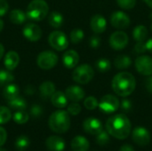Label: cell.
<instances>
[{
    "instance_id": "obj_24",
    "label": "cell",
    "mask_w": 152,
    "mask_h": 151,
    "mask_svg": "<svg viewBox=\"0 0 152 151\" xmlns=\"http://www.w3.org/2000/svg\"><path fill=\"white\" fill-rule=\"evenodd\" d=\"M19 93H20V89L17 85L8 84L3 91V95L7 101H11V100L18 97Z\"/></svg>"
},
{
    "instance_id": "obj_11",
    "label": "cell",
    "mask_w": 152,
    "mask_h": 151,
    "mask_svg": "<svg viewBox=\"0 0 152 151\" xmlns=\"http://www.w3.org/2000/svg\"><path fill=\"white\" fill-rule=\"evenodd\" d=\"M110 23L116 28L124 29L130 26L131 20L126 12H124L122 11H117L111 14Z\"/></svg>"
},
{
    "instance_id": "obj_21",
    "label": "cell",
    "mask_w": 152,
    "mask_h": 151,
    "mask_svg": "<svg viewBox=\"0 0 152 151\" xmlns=\"http://www.w3.org/2000/svg\"><path fill=\"white\" fill-rule=\"evenodd\" d=\"M51 101L54 107L58 109H63L68 104V98L64 93L61 91H55L51 97Z\"/></svg>"
},
{
    "instance_id": "obj_35",
    "label": "cell",
    "mask_w": 152,
    "mask_h": 151,
    "mask_svg": "<svg viewBox=\"0 0 152 151\" xmlns=\"http://www.w3.org/2000/svg\"><path fill=\"white\" fill-rule=\"evenodd\" d=\"M96 142L101 146H105L110 142V133L107 131H101L96 134Z\"/></svg>"
},
{
    "instance_id": "obj_6",
    "label": "cell",
    "mask_w": 152,
    "mask_h": 151,
    "mask_svg": "<svg viewBox=\"0 0 152 151\" xmlns=\"http://www.w3.org/2000/svg\"><path fill=\"white\" fill-rule=\"evenodd\" d=\"M37 65L42 69H51L54 68L58 62V56L52 51H44L39 53L37 60Z\"/></svg>"
},
{
    "instance_id": "obj_27",
    "label": "cell",
    "mask_w": 152,
    "mask_h": 151,
    "mask_svg": "<svg viewBox=\"0 0 152 151\" xmlns=\"http://www.w3.org/2000/svg\"><path fill=\"white\" fill-rule=\"evenodd\" d=\"M26 19V13L19 9H14L10 12V20L14 24H22L23 22H25Z\"/></svg>"
},
{
    "instance_id": "obj_38",
    "label": "cell",
    "mask_w": 152,
    "mask_h": 151,
    "mask_svg": "<svg viewBox=\"0 0 152 151\" xmlns=\"http://www.w3.org/2000/svg\"><path fill=\"white\" fill-rule=\"evenodd\" d=\"M81 106L77 102H72L68 106V112L72 116H77L81 112Z\"/></svg>"
},
{
    "instance_id": "obj_12",
    "label": "cell",
    "mask_w": 152,
    "mask_h": 151,
    "mask_svg": "<svg viewBox=\"0 0 152 151\" xmlns=\"http://www.w3.org/2000/svg\"><path fill=\"white\" fill-rule=\"evenodd\" d=\"M132 137L134 142L141 147L147 146L151 139L150 132L144 127H136L132 133Z\"/></svg>"
},
{
    "instance_id": "obj_45",
    "label": "cell",
    "mask_w": 152,
    "mask_h": 151,
    "mask_svg": "<svg viewBox=\"0 0 152 151\" xmlns=\"http://www.w3.org/2000/svg\"><path fill=\"white\" fill-rule=\"evenodd\" d=\"M145 85H146V88H147L148 92L152 93V75L147 78V80L145 82Z\"/></svg>"
},
{
    "instance_id": "obj_4",
    "label": "cell",
    "mask_w": 152,
    "mask_h": 151,
    "mask_svg": "<svg viewBox=\"0 0 152 151\" xmlns=\"http://www.w3.org/2000/svg\"><path fill=\"white\" fill-rule=\"evenodd\" d=\"M49 12V6L45 0H32L27 8V17L35 21L44 20Z\"/></svg>"
},
{
    "instance_id": "obj_32",
    "label": "cell",
    "mask_w": 152,
    "mask_h": 151,
    "mask_svg": "<svg viewBox=\"0 0 152 151\" xmlns=\"http://www.w3.org/2000/svg\"><path fill=\"white\" fill-rule=\"evenodd\" d=\"M12 118V113L11 110L4 107L0 106V125H4L8 123Z\"/></svg>"
},
{
    "instance_id": "obj_20",
    "label": "cell",
    "mask_w": 152,
    "mask_h": 151,
    "mask_svg": "<svg viewBox=\"0 0 152 151\" xmlns=\"http://www.w3.org/2000/svg\"><path fill=\"white\" fill-rule=\"evenodd\" d=\"M89 142L84 136H76L71 141V149L73 151H88Z\"/></svg>"
},
{
    "instance_id": "obj_40",
    "label": "cell",
    "mask_w": 152,
    "mask_h": 151,
    "mask_svg": "<svg viewBox=\"0 0 152 151\" xmlns=\"http://www.w3.org/2000/svg\"><path fill=\"white\" fill-rule=\"evenodd\" d=\"M120 109L122 111L127 113V112H130L132 110V108H133V104H132V101L128 99H124L122 100V101L120 102V105H119Z\"/></svg>"
},
{
    "instance_id": "obj_43",
    "label": "cell",
    "mask_w": 152,
    "mask_h": 151,
    "mask_svg": "<svg viewBox=\"0 0 152 151\" xmlns=\"http://www.w3.org/2000/svg\"><path fill=\"white\" fill-rule=\"evenodd\" d=\"M9 8V4L6 2V0H0V17L4 16Z\"/></svg>"
},
{
    "instance_id": "obj_25",
    "label": "cell",
    "mask_w": 152,
    "mask_h": 151,
    "mask_svg": "<svg viewBox=\"0 0 152 151\" xmlns=\"http://www.w3.org/2000/svg\"><path fill=\"white\" fill-rule=\"evenodd\" d=\"M114 65L118 69H125L132 65V59L126 54H121L116 57L114 61Z\"/></svg>"
},
{
    "instance_id": "obj_17",
    "label": "cell",
    "mask_w": 152,
    "mask_h": 151,
    "mask_svg": "<svg viewBox=\"0 0 152 151\" xmlns=\"http://www.w3.org/2000/svg\"><path fill=\"white\" fill-rule=\"evenodd\" d=\"M45 146L49 151H63L65 149V142L62 138L53 135L46 139Z\"/></svg>"
},
{
    "instance_id": "obj_37",
    "label": "cell",
    "mask_w": 152,
    "mask_h": 151,
    "mask_svg": "<svg viewBox=\"0 0 152 151\" xmlns=\"http://www.w3.org/2000/svg\"><path fill=\"white\" fill-rule=\"evenodd\" d=\"M117 4L124 10H132L136 4V0H117Z\"/></svg>"
},
{
    "instance_id": "obj_47",
    "label": "cell",
    "mask_w": 152,
    "mask_h": 151,
    "mask_svg": "<svg viewBox=\"0 0 152 151\" xmlns=\"http://www.w3.org/2000/svg\"><path fill=\"white\" fill-rule=\"evenodd\" d=\"M35 92H36V90H35V88H34L32 85H28V86H27L26 89H25V93H26L27 94H29V95L33 94Z\"/></svg>"
},
{
    "instance_id": "obj_30",
    "label": "cell",
    "mask_w": 152,
    "mask_h": 151,
    "mask_svg": "<svg viewBox=\"0 0 152 151\" xmlns=\"http://www.w3.org/2000/svg\"><path fill=\"white\" fill-rule=\"evenodd\" d=\"M12 118H13V121L16 124L23 125V124H26L28 122V115L24 110H17L13 114Z\"/></svg>"
},
{
    "instance_id": "obj_44",
    "label": "cell",
    "mask_w": 152,
    "mask_h": 151,
    "mask_svg": "<svg viewBox=\"0 0 152 151\" xmlns=\"http://www.w3.org/2000/svg\"><path fill=\"white\" fill-rule=\"evenodd\" d=\"M6 139H7V133H6V131L0 126V147L3 146L5 142H6Z\"/></svg>"
},
{
    "instance_id": "obj_22",
    "label": "cell",
    "mask_w": 152,
    "mask_h": 151,
    "mask_svg": "<svg viewBox=\"0 0 152 151\" xmlns=\"http://www.w3.org/2000/svg\"><path fill=\"white\" fill-rule=\"evenodd\" d=\"M39 92L42 98L44 99L51 98L52 95L55 93V85L51 81H45L40 85Z\"/></svg>"
},
{
    "instance_id": "obj_53",
    "label": "cell",
    "mask_w": 152,
    "mask_h": 151,
    "mask_svg": "<svg viewBox=\"0 0 152 151\" xmlns=\"http://www.w3.org/2000/svg\"><path fill=\"white\" fill-rule=\"evenodd\" d=\"M151 20H152V13L151 14ZM151 31H152V21H151Z\"/></svg>"
},
{
    "instance_id": "obj_16",
    "label": "cell",
    "mask_w": 152,
    "mask_h": 151,
    "mask_svg": "<svg viewBox=\"0 0 152 151\" xmlns=\"http://www.w3.org/2000/svg\"><path fill=\"white\" fill-rule=\"evenodd\" d=\"M65 94L68 100L71 101L72 102H78L84 99L86 93L84 89L78 85H70L66 89Z\"/></svg>"
},
{
    "instance_id": "obj_46",
    "label": "cell",
    "mask_w": 152,
    "mask_h": 151,
    "mask_svg": "<svg viewBox=\"0 0 152 151\" xmlns=\"http://www.w3.org/2000/svg\"><path fill=\"white\" fill-rule=\"evenodd\" d=\"M119 151H134V148H133L131 145H129V144H125V145H123V146L120 148Z\"/></svg>"
},
{
    "instance_id": "obj_10",
    "label": "cell",
    "mask_w": 152,
    "mask_h": 151,
    "mask_svg": "<svg viewBox=\"0 0 152 151\" xmlns=\"http://www.w3.org/2000/svg\"><path fill=\"white\" fill-rule=\"evenodd\" d=\"M136 70L142 76L150 77L152 75V58L148 55L139 56L134 62Z\"/></svg>"
},
{
    "instance_id": "obj_14",
    "label": "cell",
    "mask_w": 152,
    "mask_h": 151,
    "mask_svg": "<svg viewBox=\"0 0 152 151\" xmlns=\"http://www.w3.org/2000/svg\"><path fill=\"white\" fill-rule=\"evenodd\" d=\"M83 128L87 133L91 135H96L103 130L102 122L95 117L86 118L83 123Z\"/></svg>"
},
{
    "instance_id": "obj_50",
    "label": "cell",
    "mask_w": 152,
    "mask_h": 151,
    "mask_svg": "<svg viewBox=\"0 0 152 151\" xmlns=\"http://www.w3.org/2000/svg\"><path fill=\"white\" fill-rule=\"evenodd\" d=\"M144 2L146 3V4L152 9V0H144Z\"/></svg>"
},
{
    "instance_id": "obj_41",
    "label": "cell",
    "mask_w": 152,
    "mask_h": 151,
    "mask_svg": "<svg viewBox=\"0 0 152 151\" xmlns=\"http://www.w3.org/2000/svg\"><path fill=\"white\" fill-rule=\"evenodd\" d=\"M89 44L92 48H98L101 44V37L97 35L92 36L89 39Z\"/></svg>"
},
{
    "instance_id": "obj_5",
    "label": "cell",
    "mask_w": 152,
    "mask_h": 151,
    "mask_svg": "<svg viewBox=\"0 0 152 151\" xmlns=\"http://www.w3.org/2000/svg\"><path fill=\"white\" fill-rule=\"evenodd\" d=\"M94 77V69L89 64H81L77 66L73 73L72 78L75 82L81 85L88 84Z\"/></svg>"
},
{
    "instance_id": "obj_52",
    "label": "cell",
    "mask_w": 152,
    "mask_h": 151,
    "mask_svg": "<svg viewBox=\"0 0 152 151\" xmlns=\"http://www.w3.org/2000/svg\"><path fill=\"white\" fill-rule=\"evenodd\" d=\"M0 151H6V150H5L4 149H3V148H2V146H1V147H0Z\"/></svg>"
},
{
    "instance_id": "obj_9",
    "label": "cell",
    "mask_w": 152,
    "mask_h": 151,
    "mask_svg": "<svg viewBox=\"0 0 152 151\" xmlns=\"http://www.w3.org/2000/svg\"><path fill=\"white\" fill-rule=\"evenodd\" d=\"M119 100L116 96L112 94H106L101 99L98 107L102 112L110 114L115 112L119 108Z\"/></svg>"
},
{
    "instance_id": "obj_18",
    "label": "cell",
    "mask_w": 152,
    "mask_h": 151,
    "mask_svg": "<svg viewBox=\"0 0 152 151\" xmlns=\"http://www.w3.org/2000/svg\"><path fill=\"white\" fill-rule=\"evenodd\" d=\"M79 61V55L75 50H69L64 53L62 56L63 65L68 69H73L77 67Z\"/></svg>"
},
{
    "instance_id": "obj_39",
    "label": "cell",
    "mask_w": 152,
    "mask_h": 151,
    "mask_svg": "<svg viewBox=\"0 0 152 151\" xmlns=\"http://www.w3.org/2000/svg\"><path fill=\"white\" fill-rule=\"evenodd\" d=\"M30 114L34 118H38L43 114V108L38 104H34L30 109Z\"/></svg>"
},
{
    "instance_id": "obj_19",
    "label": "cell",
    "mask_w": 152,
    "mask_h": 151,
    "mask_svg": "<svg viewBox=\"0 0 152 151\" xmlns=\"http://www.w3.org/2000/svg\"><path fill=\"white\" fill-rule=\"evenodd\" d=\"M20 62V56L14 51H9L4 56V66L8 70H13Z\"/></svg>"
},
{
    "instance_id": "obj_48",
    "label": "cell",
    "mask_w": 152,
    "mask_h": 151,
    "mask_svg": "<svg viewBox=\"0 0 152 151\" xmlns=\"http://www.w3.org/2000/svg\"><path fill=\"white\" fill-rule=\"evenodd\" d=\"M146 47H147V51L152 54V38H150L146 42Z\"/></svg>"
},
{
    "instance_id": "obj_51",
    "label": "cell",
    "mask_w": 152,
    "mask_h": 151,
    "mask_svg": "<svg viewBox=\"0 0 152 151\" xmlns=\"http://www.w3.org/2000/svg\"><path fill=\"white\" fill-rule=\"evenodd\" d=\"M3 28H4V21L0 19V32L2 31Z\"/></svg>"
},
{
    "instance_id": "obj_7",
    "label": "cell",
    "mask_w": 152,
    "mask_h": 151,
    "mask_svg": "<svg viewBox=\"0 0 152 151\" xmlns=\"http://www.w3.org/2000/svg\"><path fill=\"white\" fill-rule=\"evenodd\" d=\"M48 42L50 45L56 51H64L69 46L67 36L60 30L53 31L48 37Z\"/></svg>"
},
{
    "instance_id": "obj_3",
    "label": "cell",
    "mask_w": 152,
    "mask_h": 151,
    "mask_svg": "<svg viewBox=\"0 0 152 151\" xmlns=\"http://www.w3.org/2000/svg\"><path fill=\"white\" fill-rule=\"evenodd\" d=\"M48 125L50 129L57 133H64L70 127V117L68 111L57 110L49 118Z\"/></svg>"
},
{
    "instance_id": "obj_33",
    "label": "cell",
    "mask_w": 152,
    "mask_h": 151,
    "mask_svg": "<svg viewBox=\"0 0 152 151\" xmlns=\"http://www.w3.org/2000/svg\"><path fill=\"white\" fill-rule=\"evenodd\" d=\"M85 36V33L81 28H74L70 32V40L73 44H77L80 43Z\"/></svg>"
},
{
    "instance_id": "obj_1",
    "label": "cell",
    "mask_w": 152,
    "mask_h": 151,
    "mask_svg": "<svg viewBox=\"0 0 152 151\" xmlns=\"http://www.w3.org/2000/svg\"><path fill=\"white\" fill-rule=\"evenodd\" d=\"M106 131L118 140L126 139L131 132V122L125 114L114 115L107 120Z\"/></svg>"
},
{
    "instance_id": "obj_29",
    "label": "cell",
    "mask_w": 152,
    "mask_h": 151,
    "mask_svg": "<svg viewBox=\"0 0 152 151\" xmlns=\"http://www.w3.org/2000/svg\"><path fill=\"white\" fill-rule=\"evenodd\" d=\"M8 105L10 106V108L15 110H25V109L27 108L26 101L19 96L11 101H8Z\"/></svg>"
},
{
    "instance_id": "obj_26",
    "label": "cell",
    "mask_w": 152,
    "mask_h": 151,
    "mask_svg": "<svg viewBox=\"0 0 152 151\" xmlns=\"http://www.w3.org/2000/svg\"><path fill=\"white\" fill-rule=\"evenodd\" d=\"M63 21H64V18L62 14L59 12H52L48 16V22L54 28H58L61 27Z\"/></svg>"
},
{
    "instance_id": "obj_13",
    "label": "cell",
    "mask_w": 152,
    "mask_h": 151,
    "mask_svg": "<svg viewBox=\"0 0 152 151\" xmlns=\"http://www.w3.org/2000/svg\"><path fill=\"white\" fill-rule=\"evenodd\" d=\"M23 36L29 41L35 42L41 38L42 30L40 27L35 23H28L23 28Z\"/></svg>"
},
{
    "instance_id": "obj_34",
    "label": "cell",
    "mask_w": 152,
    "mask_h": 151,
    "mask_svg": "<svg viewBox=\"0 0 152 151\" xmlns=\"http://www.w3.org/2000/svg\"><path fill=\"white\" fill-rule=\"evenodd\" d=\"M29 146V139L25 135L19 136L15 141V147L20 150H23Z\"/></svg>"
},
{
    "instance_id": "obj_42",
    "label": "cell",
    "mask_w": 152,
    "mask_h": 151,
    "mask_svg": "<svg viewBox=\"0 0 152 151\" xmlns=\"http://www.w3.org/2000/svg\"><path fill=\"white\" fill-rule=\"evenodd\" d=\"M134 52L136 53H144L147 52V47H146V43L144 42H137L134 45Z\"/></svg>"
},
{
    "instance_id": "obj_23",
    "label": "cell",
    "mask_w": 152,
    "mask_h": 151,
    "mask_svg": "<svg viewBox=\"0 0 152 151\" xmlns=\"http://www.w3.org/2000/svg\"><path fill=\"white\" fill-rule=\"evenodd\" d=\"M148 35V29L143 25H138L133 30V37L136 42H144L147 39Z\"/></svg>"
},
{
    "instance_id": "obj_8",
    "label": "cell",
    "mask_w": 152,
    "mask_h": 151,
    "mask_svg": "<svg viewBox=\"0 0 152 151\" xmlns=\"http://www.w3.org/2000/svg\"><path fill=\"white\" fill-rule=\"evenodd\" d=\"M128 42L129 37L127 34L122 30H118L112 33L109 40L110 47L116 51H120L126 48L128 44Z\"/></svg>"
},
{
    "instance_id": "obj_28",
    "label": "cell",
    "mask_w": 152,
    "mask_h": 151,
    "mask_svg": "<svg viewBox=\"0 0 152 151\" xmlns=\"http://www.w3.org/2000/svg\"><path fill=\"white\" fill-rule=\"evenodd\" d=\"M95 69L101 73H106L111 69V63L106 58H100L95 61Z\"/></svg>"
},
{
    "instance_id": "obj_2",
    "label": "cell",
    "mask_w": 152,
    "mask_h": 151,
    "mask_svg": "<svg viewBox=\"0 0 152 151\" xmlns=\"http://www.w3.org/2000/svg\"><path fill=\"white\" fill-rule=\"evenodd\" d=\"M112 90L121 97H127L134 93L136 87V81L134 75L129 72L118 73L111 82Z\"/></svg>"
},
{
    "instance_id": "obj_49",
    "label": "cell",
    "mask_w": 152,
    "mask_h": 151,
    "mask_svg": "<svg viewBox=\"0 0 152 151\" xmlns=\"http://www.w3.org/2000/svg\"><path fill=\"white\" fill-rule=\"evenodd\" d=\"M4 45L0 43V59L3 57L4 55Z\"/></svg>"
},
{
    "instance_id": "obj_15",
    "label": "cell",
    "mask_w": 152,
    "mask_h": 151,
    "mask_svg": "<svg viewBox=\"0 0 152 151\" xmlns=\"http://www.w3.org/2000/svg\"><path fill=\"white\" fill-rule=\"evenodd\" d=\"M90 27L95 34H102L107 28V20L102 14H95L90 20Z\"/></svg>"
},
{
    "instance_id": "obj_31",
    "label": "cell",
    "mask_w": 152,
    "mask_h": 151,
    "mask_svg": "<svg viewBox=\"0 0 152 151\" xmlns=\"http://www.w3.org/2000/svg\"><path fill=\"white\" fill-rule=\"evenodd\" d=\"M14 79V76L10 72V70H0V85H8L12 82Z\"/></svg>"
},
{
    "instance_id": "obj_36",
    "label": "cell",
    "mask_w": 152,
    "mask_h": 151,
    "mask_svg": "<svg viewBox=\"0 0 152 151\" xmlns=\"http://www.w3.org/2000/svg\"><path fill=\"white\" fill-rule=\"evenodd\" d=\"M84 106L86 109L89 110H94L98 106H99V102L97 101V99L94 96H89L87 97L85 101H84Z\"/></svg>"
}]
</instances>
